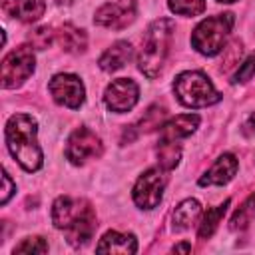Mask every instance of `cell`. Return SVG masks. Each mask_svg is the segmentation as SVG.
Here are the masks:
<instances>
[{
    "label": "cell",
    "mask_w": 255,
    "mask_h": 255,
    "mask_svg": "<svg viewBox=\"0 0 255 255\" xmlns=\"http://www.w3.org/2000/svg\"><path fill=\"white\" fill-rule=\"evenodd\" d=\"M102 153V139L88 128H78L68 137L66 145V157L74 165H82L92 157H98Z\"/></svg>",
    "instance_id": "8"
},
{
    "label": "cell",
    "mask_w": 255,
    "mask_h": 255,
    "mask_svg": "<svg viewBox=\"0 0 255 255\" xmlns=\"http://www.w3.org/2000/svg\"><path fill=\"white\" fill-rule=\"evenodd\" d=\"M133 50H131V44L126 42V40H120V42H114L102 56H100V68L104 72H116L120 68H124L129 58H131Z\"/></svg>",
    "instance_id": "16"
},
{
    "label": "cell",
    "mask_w": 255,
    "mask_h": 255,
    "mask_svg": "<svg viewBox=\"0 0 255 255\" xmlns=\"http://www.w3.org/2000/svg\"><path fill=\"white\" fill-rule=\"evenodd\" d=\"M34 52L30 46H18L2 60V88H18L22 86L34 72Z\"/></svg>",
    "instance_id": "6"
},
{
    "label": "cell",
    "mask_w": 255,
    "mask_h": 255,
    "mask_svg": "<svg viewBox=\"0 0 255 255\" xmlns=\"http://www.w3.org/2000/svg\"><path fill=\"white\" fill-rule=\"evenodd\" d=\"M2 10L22 22H36L44 16V0H2Z\"/></svg>",
    "instance_id": "13"
},
{
    "label": "cell",
    "mask_w": 255,
    "mask_h": 255,
    "mask_svg": "<svg viewBox=\"0 0 255 255\" xmlns=\"http://www.w3.org/2000/svg\"><path fill=\"white\" fill-rule=\"evenodd\" d=\"M96 251L100 253H135L137 251V241L131 233H120V231H108L100 243L96 245Z\"/></svg>",
    "instance_id": "15"
},
{
    "label": "cell",
    "mask_w": 255,
    "mask_h": 255,
    "mask_svg": "<svg viewBox=\"0 0 255 255\" xmlns=\"http://www.w3.org/2000/svg\"><path fill=\"white\" fill-rule=\"evenodd\" d=\"M66 2H72V0H66Z\"/></svg>",
    "instance_id": "30"
},
{
    "label": "cell",
    "mask_w": 255,
    "mask_h": 255,
    "mask_svg": "<svg viewBox=\"0 0 255 255\" xmlns=\"http://www.w3.org/2000/svg\"><path fill=\"white\" fill-rule=\"evenodd\" d=\"M199 126V116L195 114H183V116H175L173 120L165 122L159 129V139H167V141H177L181 137H187L195 131V128Z\"/></svg>",
    "instance_id": "14"
},
{
    "label": "cell",
    "mask_w": 255,
    "mask_h": 255,
    "mask_svg": "<svg viewBox=\"0 0 255 255\" xmlns=\"http://www.w3.org/2000/svg\"><path fill=\"white\" fill-rule=\"evenodd\" d=\"M58 42H60V46L66 52L78 54V52H82L86 48L88 38H86V32L84 30H80V28H76L72 24H64L60 28V32H58Z\"/></svg>",
    "instance_id": "17"
},
{
    "label": "cell",
    "mask_w": 255,
    "mask_h": 255,
    "mask_svg": "<svg viewBox=\"0 0 255 255\" xmlns=\"http://www.w3.org/2000/svg\"><path fill=\"white\" fill-rule=\"evenodd\" d=\"M217 2H223V4H231V2H235V0H217Z\"/></svg>",
    "instance_id": "29"
},
{
    "label": "cell",
    "mask_w": 255,
    "mask_h": 255,
    "mask_svg": "<svg viewBox=\"0 0 255 255\" xmlns=\"http://www.w3.org/2000/svg\"><path fill=\"white\" fill-rule=\"evenodd\" d=\"M237 157L233 153H223L217 157V161L199 177V185H223L229 179H233L237 171Z\"/></svg>",
    "instance_id": "12"
},
{
    "label": "cell",
    "mask_w": 255,
    "mask_h": 255,
    "mask_svg": "<svg viewBox=\"0 0 255 255\" xmlns=\"http://www.w3.org/2000/svg\"><path fill=\"white\" fill-rule=\"evenodd\" d=\"M173 94L187 108H207L221 100L211 80L197 70H187L177 74L173 80Z\"/></svg>",
    "instance_id": "4"
},
{
    "label": "cell",
    "mask_w": 255,
    "mask_h": 255,
    "mask_svg": "<svg viewBox=\"0 0 255 255\" xmlns=\"http://www.w3.org/2000/svg\"><path fill=\"white\" fill-rule=\"evenodd\" d=\"M4 191H2V203H8V199H10V195H12V191H14V185H12V179H10V175L4 171Z\"/></svg>",
    "instance_id": "26"
},
{
    "label": "cell",
    "mask_w": 255,
    "mask_h": 255,
    "mask_svg": "<svg viewBox=\"0 0 255 255\" xmlns=\"http://www.w3.org/2000/svg\"><path fill=\"white\" fill-rule=\"evenodd\" d=\"M36 133H38V124L28 114H14L6 124L8 149L26 171H36L42 167L44 153L38 145Z\"/></svg>",
    "instance_id": "2"
},
{
    "label": "cell",
    "mask_w": 255,
    "mask_h": 255,
    "mask_svg": "<svg viewBox=\"0 0 255 255\" xmlns=\"http://www.w3.org/2000/svg\"><path fill=\"white\" fill-rule=\"evenodd\" d=\"M50 94L52 98L60 104V106H66V108H80L84 104V98H86V90H84V84L78 76L74 74H56L52 80H50Z\"/></svg>",
    "instance_id": "9"
},
{
    "label": "cell",
    "mask_w": 255,
    "mask_h": 255,
    "mask_svg": "<svg viewBox=\"0 0 255 255\" xmlns=\"http://www.w3.org/2000/svg\"><path fill=\"white\" fill-rule=\"evenodd\" d=\"M28 38H30V44H32L34 48H38V50H46V48L52 44L54 34H52L50 28H36V30H32V34H30Z\"/></svg>",
    "instance_id": "25"
},
{
    "label": "cell",
    "mask_w": 255,
    "mask_h": 255,
    "mask_svg": "<svg viewBox=\"0 0 255 255\" xmlns=\"http://www.w3.org/2000/svg\"><path fill=\"white\" fill-rule=\"evenodd\" d=\"M227 207H229V199H225L221 205H215V207L207 209V213L203 215V219H201V223H199V231H197V235H199L201 239H207V237L213 235V231L217 229L219 221L223 219Z\"/></svg>",
    "instance_id": "19"
},
{
    "label": "cell",
    "mask_w": 255,
    "mask_h": 255,
    "mask_svg": "<svg viewBox=\"0 0 255 255\" xmlns=\"http://www.w3.org/2000/svg\"><path fill=\"white\" fill-rule=\"evenodd\" d=\"M253 219H255V193H251V195L243 201V205L233 213V217H231V229H233V231L243 229V227H247Z\"/></svg>",
    "instance_id": "21"
},
{
    "label": "cell",
    "mask_w": 255,
    "mask_h": 255,
    "mask_svg": "<svg viewBox=\"0 0 255 255\" xmlns=\"http://www.w3.org/2000/svg\"><path fill=\"white\" fill-rule=\"evenodd\" d=\"M52 221L72 245L86 243L96 231V213L86 199L62 195L52 205Z\"/></svg>",
    "instance_id": "1"
},
{
    "label": "cell",
    "mask_w": 255,
    "mask_h": 255,
    "mask_svg": "<svg viewBox=\"0 0 255 255\" xmlns=\"http://www.w3.org/2000/svg\"><path fill=\"white\" fill-rule=\"evenodd\" d=\"M179 155L181 149L175 141H167V139H159L157 145V161L161 165V169H173L179 163Z\"/></svg>",
    "instance_id": "20"
},
{
    "label": "cell",
    "mask_w": 255,
    "mask_h": 255,
    "mask_svg": "<svg viewBox=\"0 0 255 255\" xmlns=\"http://www.w3.org/2000/svg\"><path fill=\"white\" fill-rule=\"evenodd\" d=\"M255 76V52H251L249 56H247V60L243 62V64H239V68H237V72L233 74V84H241V82H247V80H251Z\"/></svg>",
    "instance_id": "23"
},
{
    "label": "cell",
    "mask_w": 255,
    "mask_h": 255,
    "mask_svg": "<svg viewBox=\"0 0 255 255\" xmlns=\"http://www.w3.org/2000/svg\"><path fill=\"white\" fill-rule=\"evenodd\" d=\"M137 98H139V88L133 80L129 78H120V80H114L112 84H108L106 92H104V102L106 106L116 112V114H124V112H129L135 104H137Z\"/></svg>",
    "instance_id": "10"
},
{
    "label": "cell",
    "mask_w": 255,
    "mask_h": 255,
    "mask_svg": "<svg viewBox=\"0 0 255 255\" xmlns=\"http://www.w3.org/2000/svg\"><path fill=\"white\" fill-rule=\"evenodd\" d=\"M243 131H245L247 135L255 137V114H251V116L247 118V122L243 124Z\"/></svg>",
    "instance_id": "27"
},
{
    "label": "cell",
    "mask_w": 255,
    "mask_h": 255,
    "mask_svg": "<svg viewBox=\"0 0 255 255\" xmlns=\"http://www.w3.org/2000/svg\"><path fill=\"white\" fill-rule=\"evenodd\" d=\"M233 28V14H217L199 22L191 34V46L203 56H217Z\"/></svg>",
    "instance_id": "5"
},
{
    "label": "cell",
    "mask_w": 255,
    "mask_h": 255,
    "mask_svg": "<svg viewBox=\"0 0 255 255\" xmlns=\"http://www.w3.org/2000/svg\"><path fill=\"white\" fill-rule=\"evenodd\" d=\"M169 10L179 16H197L205 10V0H169Z\"/></svg>",
    "instance_id": "22"
},
{
    "label": "cell",
    "mask_w": 255,
    "mask_h": 255,
    "mask_svg": "<svg viewBox=\"0 0 255 255\" xmlns=\"http://www.w3.org/2000/svg\"><path fill=\"white\" fill-rule=\"evenodd\" d=\"M135 18V0H120V2H108L96 10L94 22L104 28L122 30Z\"/></svg>",
    "instance_id": "11"
},
{
    "label": "cell",
    "mask_w": 255,
    "mask_h": 255,
    "mask_svg": "<svg viewBox=\"0 0 255 255\" xmlns=\"http://www.w3.org/2000/svg\"><path fill=\"white\" fill-rule=\"evenodd\" d=\"M46 251H48V243L42 237H28L14 247V253H46Z\"/></svg>",
    "instance_id": "24"
},
{
    "label": "cell",
    "mask_w": 255,
    "mask_h": 255,
    "mask_svg": "<svg viewBox=\"0 0 255 255\" xmlns=\"http://www.w3.org/2000/svg\"><path fill=\"white\" fill-rule=\"evenodd\" d=\"M199 211H201V205L197 199H185L181 201L175 211H173V229L181 231V229H187L197 217H199Z\"/></svg>",
    "instance_id": "18"
},
{
    "label": "cell",
    "mask_w": 255,
    "mask_h": 255,
    "mask_svg": "<svg viewBox=\"0 0 255 255\" xmlns=\"http://www.w3.org/2000/svg\"><path fill=\"white\" fill-rule=\"evenodd\" d=\"M173 251H191V245L189 243H181V245H175Z\"/></svg>",
    "instance_id": "28"
},
{
    "label": "cell",
    "mask_w": 255,
    "mask_h": 255,
    "mask_svg": "<svg viewBox=\"0 0 255 255\" xmlns=\"http://www.w3.org/2000/svg\"><path fill=\"white\" fill-rule=\"evenodd\" d=\"M173 28L175 24L169 18H159L147 28L143 42H141V52L137 56V68L147 78H155L161 72L167 60V54H169Z\"/></svg>",
    "instance_id": "3"
},
{
    "label": "cell",
    "mask_w": 255,
    "mask_h": 255,
    "mask_svg": "<svg viewBox=\"0 0 255 255\" xmlns=\"http://www.w3.org/2000/svg\"><path fill=\"white\" fill-rule=\"evenodd\" d=\"M165 187V175L161 169L151 167L139 175L133 185V201L139 209H153L161 201Z\"/></svg>",
    "instance_id": "7"
}]
</instances>
